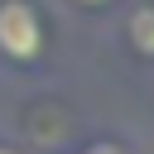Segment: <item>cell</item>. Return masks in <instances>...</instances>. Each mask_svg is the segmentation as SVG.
<instances>
[{"label": "cell", "mask_w": 154, "mask_h": 154, "mask_svg": "<svg viewBox=\"0 0 154 154\" xmlns=\"http://www.w3.org/2000/svg\"><path fill=\"white\" fill-rule=\"evenodd\" d=\"M38 14L24 0H5L0 5V48L10 58H34L38 53Z\"/></svg>", "instance_id": "6da1fadb"}, {"label": "cell", "mask_w": 154, "mask_h": 154, "mask_svg": "<svg viewBox=\"0 0 154 154\" xmlns=\"http://www.w3.org/2000/svg\"><path fill=\"white\" fill-rule=\"evenodd\" d=\"M130 34H135V43H140L144 53H154V10H140V14L130 19Z\"/></svg>", "instance_id": "7a4b0ae2"}, {"label": "cell", "mask_w": 154, "mask_h": 154, "mask_svg": "<svg viewBox=\"0 0 154 154\" xmlns=\"http://www.w3.org/2000/svg\"><path fill=\"white\" fill-rule=\"evenodd\" d=\"M91 154H116V149H111V144H96V149H91Z\"/></svg>", "instance_id": "3957f363"}, {"label": "cell", "mask_w": 154, "mask_h": 154, "mask_svg": "<svg viewBox=\"0 0 154 154\" xmlns=\"http://www.w3.org/2000/svg\"><path fill=\"white\" fill-rule=\"evenodd\" d=\"M0 154H14V149H0Z\"/></svg>", "instance_id": "277c9868"}, {"label": "cell", "mask_w": 154, "mask_h": 154, "mask_svg": "<svg viewBox=\"0 0 154 154\" xmlns=\"http://www.w3.org/2000/svg\"><path fill=\"white\" fill-rule=\"evenodd\" d=\"M87 5H101V0H87Z\"/></svg>", "instance_id": "5b68a950"}]
</instances>
